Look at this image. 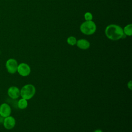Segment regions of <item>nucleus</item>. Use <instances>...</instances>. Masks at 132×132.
Masks as SVG:
<instances>
[{
    "label": "nucleus",
    "mask_w": 132,
    "mask_h": 132,
    "mask_svg": "<svg viewBox=\"0 0 132 132\" xmlns=\"http://www.w3.org/2000/svg\"><path fill=\"white\" fill-rule=\"evenodd\" d=\"M105 33L109 39L113 41L118 40L125 38L126 36L122 27L116 24H110L107 26L105 29Z\"/></svg>",
    "instance_id": "f257e3e1"
},
{
    "label": "nucleus",
    "mask_w": 132,
    "mask_h": 132,
    "mask_svg": "<svg viewBox=\"0 0 132 132\" xmlns=\"http://www.w3.org/2000/svg\"><path fill=\"white\" fill-rule=\"evenodd\" d=\"M96 29V24L92 20L86 21L80 26V31L86 35H91L93 34L95 32Z\"/></svg>",
    "instance_id": "f03ea898"
},
{
    "label": "nucleus",
    "mask_w": 132,
    "mask_h": 132,
    "mask_svg": "<svg viewBox=\"0 0 132 132\" xmlns=\"http://www.w3.org/2000/svg\"><path fill=\"white\" fill-rule=\"evenodd\" d=\"M36 88L32 84L24 85L20 90V95L22 98L26 100L31 99L35 95Z\"/></svg>",
    "instance_id": "7ed1b4c3"
},
{
    "label": "nucleus",
    "mask_w": 132,
    "mask_h": 132,
    "mask_svg": "<svg viewBox=\"0 0 132 132\" xmlns=\"http://www.w3.org/2000/svg\"><path fill=\"white\" fill-rule=\"evenodd\" d=\"M6 68L10 74H14L17 72L18 63L17 61L13 58L8 59L6 62Z\"/></svg>",
    "instance_id": "20e7f679"
},
{
    "label": "nucleus",
    "mask_w": 132,
    "mask_h": 132,
    "mask_svg": "<svg viewBox=\"0 0 132 132\" xmlns=\"http://www.w3.org/2000/svg\"><path fill=\"white\" fill-rule=\"evenodd\" d=\"M31 69L28 64L26 63H21L18 64L17 72L22 76L25 77L29 75Z\"/></svg>",
    "instance_id": "39448f33"
},
{
    "label": "nucleus",
    "mask_w": 132,
    "mask_h": 132,
    "mask_svg": "<svg viewBox=\"0 0 132 132\" xmlns=\"http://www.w3.org/2000/svg\"><path fill=\"white\" fill-rule=\"evenodd\" d=\"M15 120L12 116H9L4 118L3 124L4 127L8 130L12 129L15 125Z\"/></svg>",
    "instance_id": "423d86ee"
},
{
    "label": "nucleus",
    "mask_w": 132,
    "mask_h": 132,
    "mask_svg": "<svg viewBox=\"0 0 132 132\" xmlns=\"http://www.w3.org/2000/svg\"><path fill=\"white\" fill-rule=\"evenodd\" d=\"M11 113V108L9 104L6 103H2L0 105V116L3 118H6L10 116Z\"/></svg>",
    "instance_id": "0eeeda50"
},
{
    "label": "nucleus",
    "mask_w": 132,
    "mask_h": 132,
    "mask_svg": "<svg viewBox=\"0 0 132 132\" xmlns=\"http://www.w3.org/2000/svg\"><path fill=\"white\" fill-rule=\"evenodd\" d=\"M7 94L12 99H16L20 96V90L16 86H11L8 89Z\"/></svg>",
    "instance_id": "6e6552de"
},
{
    "label": "nucleus",
    "mask_w": 132,
    "mask_h": 132,
    "mask_svg": "<svg viewBox=\"0 0 132 132\" xmlns=\"http://www.w3.org/2000/svg\"><path fill=\"white\" fill-rule=\"evenodd\" d=\"M77 46L81 50H87L89 48L90 46V42L86 39H79L77 41Z\"/></svg>",
    "instance_id": "1a4fd4ad"
},
{
    "label": "nucleus",
    "mask_w": 132,
    "mask_h": 132,
    "mask_svg": "<svg viewBox=\"0 0 132 132\" xmlns=\"http://www.w3.org/2000/svg\"><path fill=\"white\" fill-rule=\"evenodd\" d=\"M28 106L27 100L22 98L18 102V107L20 109H24L27 108Z\"/></svg>",
    "instance_id": "9d476101"
},
{
    "label": "nucleus",
    "mask_w": 132,
    "mask_h": 132,
    "mask_svg": "<svg viewBox=\"0 0 132 132\" xmlns=\"http://www.w3.org/2000/svg\"><path fill=\"white\" fill-rule=\"evenodd\" d=\"M123 32L126 36H130L132 35V25L131 24H128L125 26L123 29Z\"/></svg>",
    "instance_id": "9b49d317"
},
{
    "label": "nucleus",
    "mask_w": 132,
    "mask_h": 132,
    "mask_svg": "<svg viewBox=\"0 0 132 132\" xmlns=\"http://www.w3.org/2000/svg\"><path fill=\"white\" fill-rule=\"evenodd\" d=\"M67 43L72 46H73L75 44H76V42H77V40L76 39L75 37H73V36H70L67 39Z\"/></svg>",
    "instance_id": "f8f14e48"
},
{
    "label": "nucleus",
    "mask_w": 132,
    "mask_h": 132,
    "mask_svg": "<svg viewBox=\"0 0 132 132\" xmlns=\"http://www.w3.org/2000/svg\"><path fill=\"white\" fill-rule=\"evenodd\" d=\"M84 18L86 21H91L93 19V16L90 12H87L85 13L84 15Z\"/></svg>",
    "instance_id": "ddd939ff"
},
{
    "label": "nucleus",
    "mask_w": 132,
    "mask_h": 132,
    "mask_svg": "<svg viewBox=\"0 0 132 132\" xmlns=\"http://www.w3.org/2000/svg\"><path fill=\"white\" fill-rule=\"evenodd\" d=\"M127 86H128V87L129 88V89H131V81L130 80L129 81V82H128L127 84Z\"/></svg>",
    "instance_id": "4468645a"
},
{
    "label": "nucleus",
    "mask_w": 132,
    "mask_h": 132,
    "mask_svg": "<svg viewBox=\"0 0 132 132\" xmlns=\"http://www.w3.org/2000/svg\"><path fill=\"white\" fill-rule=\"evenodd\" d=\"M94 132H103L101 129H96L94 131Z\"/></svg>",
    "instance_id": "2eb2a0df"
},
{
    "label": "nucleus",
    "mask_w": 132,
    "mask_h": 132,
    "mask_svg": "<svg viewBox=\"0 0 132 132\" xmlns=\"http://www.w3.org/2000/svg\"><path fill=\"white\" fill-rule=\"evenodd\" d=\"M0 54H1V51H0Z\"/></svg>",
    "instance_id": "dca6fc26"
}]
</instances>
